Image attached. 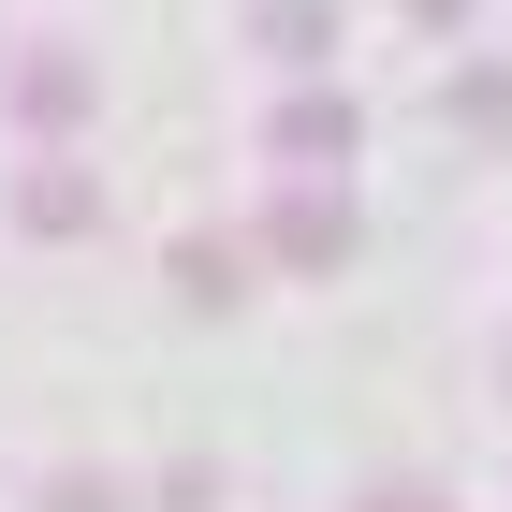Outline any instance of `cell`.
<instances>
[{"mask_svg":"<svg viewBox=\"0 0 512 512\" xmlns=\"http://www.w3.org/2000/svg\"><path fill=\"white\" fill-rule=\"evenodd\" d=\"M30 220H44V235H88V176H74V161H44V176H30Z\"/></svg>","mask_w":512,"mask_h":512,"instance_id":"277c9868","label":"cell"},{"mask_svg":"<svg viewBox=\"0 0 512 512\" xmlns=\"http://www.w3.org/2000/svg\"><path fill=\"white\" fill-rule=\"evenodd\" d=\"M278 161H352V103H293V118H278Z\"/></svg>","mask_w":512,"mask_h":512,"instance_id":"7a4b0ae2","label":"cell"},{"mask_svg":"<svg viewBox=\"0 0 512 512\" xmlns=\"http://www.w3.org/2000/svg\"><path fill=\"white\" fill-rule=\"evenodd\" d=\"M235 278H249V249H220V235L176 249V293H191V308H235Z\"/></svg>","mask_w":512,"mask_h":512,"instance_id":"3957f363","label":"cell"},{"mask_svg":"<svg viewBox=\"0 0 512 512\" xmlns=\"http://www.w3.org/2000/svg\"><path fill=\"white\" fill-rule=\"evenodd\" d=\"M264 44L278 59H322V0H264Z\"/></svg>","mask_w":512,"mask_h":512,"instance_id":"5b68a950","label":"cell"},{"mask_svg":"<svg viewBox=\"0 0 512 512\" xmlns=\"http://www.w3.org/2000/svg\"><path fill=\"white\" fill-rule=\"evenodd\" d=\"M337 249H352V205H322V191L278 205V264H337Z\"/></svg>","mask_w":512,"mask_h":512,"instance_id":"6da1fadb","label":"cell"},{"mask_svg":"<svg viewBox=\"0 0 512 512\" xmlns=\"http://www.w3.org/2000/svg\"><path fill=\"white\" fill-rule=\"evenodd\" d=\"M59 512H132V498H118V483H59Z\"/></svg>","mask_w":512,"mask_h":512,"instance_id":"8992f818","label":"cell"},{"mask_svg":"<svg viewBox=\"0 0 512 512\" xmlns=\"http://www.w3.org/2000/svg\"><path fill=\"white\" fill-rule=\"evenodd\" d=\"M366 512H439V498H425V483H381V498H366Z\"/></svg>","mask_w":512,"mask_h":512,"instance_id":"52a82bcc","label":"cell"}]
</instances>
